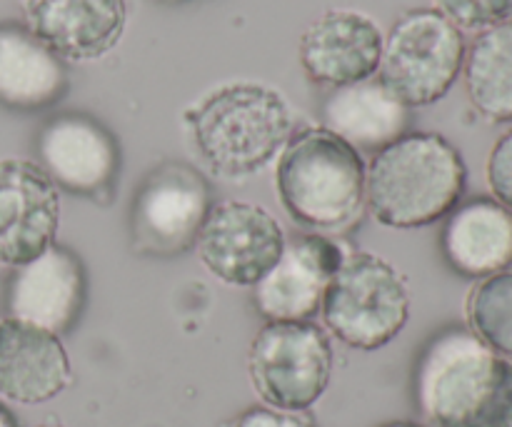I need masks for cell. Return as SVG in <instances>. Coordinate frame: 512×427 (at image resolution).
<instances>
[{"label":"cell","instance_id":"obj_23","mask_svg":"<svg viewBox=\"0 0 512 427\" xmlns=\"http://www.w3.org/2000/svg\"><path fill=\"white\" fill-rule=\"evenodd\" d=\"M488 185L495 200L512 210V130H508L490 150Z\"/></svg>","mask_w":512,"mask_h":427},{"label":"cell","instance_id":"obj_28","mask_svg":"<svg viewBox=\"0 0 512 427\" xmlns=\"http://www.w3.org/2000/svg\"><path fill=\"white\" fill-rule=\"evenodd\" d=\"M40 427H63V425H40Z\"/></svg>","mask_w":512,"mask_h":427},{"label":"cell","instance_id":"obj_5","mask_svg":"<svg viewBox=\"0 0 512 427\" xmlns=\"http://www.w3.org/2000/svg\"><path fill=\"white\" fill-rule=\"evenodd\" d=\"M325 328L355 350H378L400 335L410 318L405 278L380 255L353 250L325 290Z\"/></svg>","mask_w":512,"mask_h":427},{"label":"cell","instance_id":"obj_10","mask_svg":"<svg viewBox=\"0 0 512 427\" xmlns=\"http://www.w3.org/2000/svg\"><path fill=\"white\" fill-rule=\"evenodd\" d=\"M38 165L55 188L105 198L120 168L118 140L90 115H55L38 133Z\"/></svg>","mask_w":512,"mask_h":427},{"label":"cell","instance_id":"obj_16","mask_svg":"<svg viewBox=\"0 0 512 427\" xmlns=\"http://www.w3.org/2000/svg\"><path fill=\"white\" fill-rule=\"evenodd\" d=\"M73 380L58 335L20 320H0V398L40 405L58 398Z\"/></svg>","mask_w":512,"mask_h":427},{"label":"cell","instance_id":"obj_17","mask_svg":"<svg viewBox=\"0 0 512 427\" xmlns=\"http://www.w3.org/2000/svg\"><path fill=\"white\" fill-rule=\"evenodd\" d=\"M323 128L343 138L355 150L388 148L413 125V108L403 103L378 78L340 85L323 100Z\"/></svg>","mask_w":512,"mask_h":427},{"label":"cell","instance_id":"obj_14","mask_svg":"<svg viewBox=\"0 0 512 427\" xmlns=\"http://www.w3.org/2000/svg\"><path fill=\"white\" fill-rule=\"evenodd\" d=\"M25 28L55 55L75 63L118 48L128 25L125 0H20Z\"/></svg>","mask_w":512,"mask_h":427},{"label":"cell","instance_id":"obj_26","mask_svg":"<svg viewBox=\"0 0 512 427\" xmlns=\"http://www.w3.org/2000/svg\"><path fill=\"white\" fill-rule=\"evenodd\" d=\"M380 427H423V425H415V423H388V425H380Z\"/></svg>","mask_w":512,"mask_h":427},{"label":"cell","instance_id":"obj_27","mask_svg":"<svg viewBox=\"0 0 512 427\" xmlns=\"http://www.w3.org/2000/svg\"><path fill=\"white\" fill-rule=\"evenodd\" d=\"M160 3H175V5H178V3H190V0H160Z\"/></svg>","mask_w":512,"mask_h":427},{"label":"cell","instance_id":"obj_3","mask_svg":"<svg viewBox=\"0 0 512 427\" xmlns=\"http://www.w3.org/2000/svg\"><path fill=\"white\" fill-rule=\"evenodd\" d=\"M468 168L440 133H405L365 165V203L385 228L413 230L443 220L460 205Z\"/></svg>","mask_w":512,"mask_h":427},{"label":"cell","instance_id":"obj_11","mask_svg":"<svg viewBox=\"0 0 512 427\" xmlns=\"http://www.w3.org/2000/svg\"><path fill=\"white\" fill-rule=\"evenodd\" d=\"M340 243L325 235L285 240L283 255L260 283L253 285V305L268 323H308L320 310L330 280L345 260Z\"/></svg>","mask_w":512,"mask_h":427},{"label":"cell","instance_id":"obj_4","mask_svg":"<svg viewBox=\"0 0 512 427\" xmlns=\"http://www.w3.org/2000/svg\"><path fill=\"white\" fill-rule=\"evenodd\" d=\"M275 185L285 213L298 225L343 230L365 205L363 155L325 128L300 130L280 153Z\"/></svg>","mask_w":512,"mask_h":427},{"label":"cell","instance_id":"obj_6","mask_svg":"<svg viewBox=\"0 0 512 427\" xmlns=\"http://www.w3.org/2000/svg\"><path fill=\"white\" fill-rule=\"evenodd\" d=\"M463 60V30L440 10L415 8L400 15L383 40L378 80L408 108H423L450 93Z\"/></svg>","mask_w":512,"mask_h":427},{"label":"cell","instance_id":"obj_13","mask_svg":"<svg viewBox=\"0 0 512 427\" xmlns=\"http://www.w3.org/2000/svg\"><path fill=\"white\" fill-rule=\"evenodd\" d=\"M85 300V273L78 255L50 245L38 258L15 265L5 283L8 318L60 335L73 328Z\"/></svg>","mask_w":512,"mask_h":427},{"label":"cell","instance_id":"obj_9","mask_svg":"<svg viewBox=\"0 0 512 427\" xmlns=\"http://www.w3.org/2000/svg\"><path fill=\"white\" fill-rule=\"evenodd\" d=\"M195 245L215 278L235 288H253L283 255L285 233L260 205L223 200L208 213Z\"/></svg>","mask_w":512,"mask_h":427},{"label":"cell","instance_id":"obj_18","mask_svg":"<svg viewBox=\"0 0 512 427\" xmlns=\"http://www.w3.org/2000/svg\"><path fill=\"white\" fill-rule=\"evenodd\" d=\"M440 248L463 278H488L512 268V210L495 198H473L448 215Z\"/></svg>","mask_w":512,"mask_h":427},{"label":"cell","instance_id":"obj_21","mask_svg":"<svg viewBox=\"0 0 512 427\" xmlns=\"http://www.w3.org/2000/svg\"><path fill=\"white\" fill-rule=\"evenodd\" d=\"M465 313L470 333L478 335L498 355L512 360V268L480 278L470 290Z\"/></svg>","mask_w":512,"mask_h":427},{"label":"cell","instance_id":"obj_15","mask_svg":"<svg viewBox=\"0 0 512 427\" xmlns=\"http://www.w3.org/2000/svg\"><path fill=\"white\" fill-rule=\"evenodd\" d=\"M383 33L370 15L358 10H328L300 35L298 55L313 83L340 88L378 73Z\"/></svg>","mask_w":512,"mask_h":427},{"label":"cell","instance_id":"obj_20","mask_svg":"<svg viewBox=\"0 0 512 427\" xmlns=\"http://www.w3.org/2000/svg\"><path fill=\"white\" fill-rule=\"evenodd\" d=\"M470 103L493 123L512 120V20L483 30L463 60Z\"/></svg>","mask_w":512,"mask_h":427},{"label":"cell","instance_id":"obj_22","mask_svg":"<svg viewBox=\"0 0 512 427\" xmlns=\"http://www.w3.org/2000/svg\"><path fill=\"white\" fill-rule=\"evenodd\" d=\"M435 5L455 28L475 33L512 20V0H435Z\"/></svg>","mask_w":512,"mask_h":427},{"label":"cell","instance_id":"obj_8","mask_svg":"<svg viewBox=\"0 0 512 427\" xmlns=\"http://www.w3.org/2000/svg\"><path fill=\"white\" fill-rule=\"evenodd\" d=\"M213 210L203 175L178 160L160 163L140 185L130 215L133 248L145 258H175L198 243Z\"/></svg>","mask_w":512,"mask_h":427},{"label":"cell","instance_id":"obj_1","mask_svg":"<svg viewBox=\"0 0 512 427\" xmlns=\"http://www.w3.org/2000/svg\"><path fill=\"white\" fill-rule=\"evenodd\" d=\"M415 400L433 427H512V360L470 330H445L420 355Z\"/></svg>","mask_w":512,"mask_h":427},{"label":"cell","instance_id":"obj_7","mask_svg":"<svg viewBox=\"0 0 512 427\" xmlns=\"http://www.w3.org/2000/svg\"><path fill=\"white\" fill-rule=\"evenodd\" d=\"M255 393L275 410L305 413L330 385L333 345L315 323H268L248 353Z\"/></svg>","mask_w":512,"mask_h":427},{"label":"cell","instance_id":"obj_19","mask_svg":"<svg viewBox=\"0 0 512 427\" xmlns=\"http://www.w3.org/2000/svg\"><path fill=\"white\" fill-rule=\"evenodd\" d=\"M68 88V70L43 40L25 25H0V105L43 110L58 103Z\"/></svg>","mask_w":512,"mask_h":427},{"label":"cell","instance_id":"obj_2","mask_svg":"<svg viewBox=\"0 0 512 427\" xmlns=\"http://www.w3.org/2000/svg\"><path fill=\"white\" fill-rule=\"evenodd\" d=\"M183 118L198 158L225 180L263 173L293 138L290 105L260 83L220 85Z\"/></svg>","mask_w":512,"mask_h":427},{"label":"cell","instance_id":"obj_24","mask_svg":"<svg viewBox=\"0 0 512 427\" xmlns=\"http://www.w3.org/2000/svg\"><path fill=\"white\" fill-rule=\"evenodd\" d=\"M233 427H318L305 413H288L275 408H250L235 420Z\"/></svg>","mask_w":512,"mask_h":427},{"label":"cell","instance_id":"obj_25","mask_svg":"<svg viewBox=\"0 0 512 427\" xmlns=\"http://www.w3.org/2000/svg\"><path fill=\"white\" fill-rule=\"evenodd\" d=\"M0 427H18V420L13 418V413L5 405H0Z\"/></svg>","mask_w":512,"mask_h":427},{"label":"cell","instance_id":"obj_12","mask_svg":"<svg viewBox=\"0 0 512 427\" xmlns=\"http://www.w3.org/2000/svg\"><path fill=\"white\" fill-rule=\"evenodd\" d=\"M60 193L38 163L0 160V265H23L55 243Z\"/></svg>","mask_w":512,"mask_h":427}]
</instances>
